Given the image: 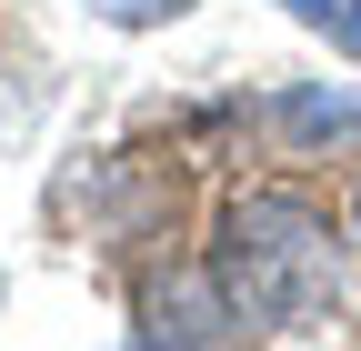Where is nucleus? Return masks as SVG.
Wrapping results in <instances>:
<instances>
[{"mask_svg":"<svg viewBox=\"0 0 361 351\" xmlns=\"http://www.w3.org/2000/svg\"><path fill=\"white\" fill-rule=\"evenodd\" d=\"M211 281L231 291L241 331H322V321H331V301H341L331 221H322L301 191H241L231 211H221Z\"/></svg>","mask_w":361,"mask_h":351,"instance_id":"obj_1","label":"nucleus"},{"mask_svg":"<svg viewBox=\"0 0 361 351\" xmlns=\"http://www.w3.org/2000/svg\"><path fill=\"white\" fill-rule=\"evenodd\" d=\"M281 130H291V141L361 151V91H322V80H311V91H291V101H281Z\"/></svg>","mask_w":361,"mask_h":351,"instance_id":"obj_2","label":"nucleus"},{"mask_svg":"<svg viewBox=\"0 0 361 351\" xmlns=\"http://www.w3.org/2000/svg\"><path fill=\"white\" fill-rule=\"evenodd\" d=\"M90 11H101L111 30H161V20H180V11H191V0H90Z\"/></svg>","mask_w":361,"mask_h":351,"instance_id":"obj_3","label":"nucleus"},{"mask_svg":"<svg viewBox=\"0 0 361 351\" xmlns=\"http://www.w3.org/2000/svg\"><path fill=\"white\" fill-rule=\"evenodd\" d=\"M331 40H341L351 61H361V0H331Z\"/></svg>","mask_w":361,"mask_h":351,"instance_id":"obj_4","label":"nucleus"},{"mask_svg":"<svg viewBox=\"0 0 361 351\" xmlns=\"http://www.w3.org/2000/svg\"><path fill=\"white\" fill-rule=\"evenodd\" d=\"M291 11H311V20H331V0H291Z\"/></svg>","mask_w":361,"mask_h":351,"instance_id":"obj_5","label":"nucleus"},{"mask_svg":"<svg viewBox=\"0 0 361 351\" xmlns=\"http://www.w3.org/2000/svg\"><path fill=\"white\" fill-rule=\"evenodd\" d=\"M351 241H361V191H351Z\"/></svg>","mask_w":361,"mask_h":351,"instance_id":"obj_6","label":"nucleus"}]
</instances>
